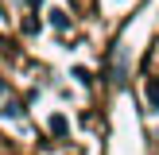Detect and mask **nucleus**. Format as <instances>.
<instances>
[{
	"mask_svg": "<svg viewBox=\"0 0 159 155\" xmlns=\"http://www.w3.org/2000/svg\"><path fill=\"white\" fill-rule=\"evenodd\" d=\"M148 97H152L155 105H159V82H152V85H148Z\"/></svg>",
	"mask_w": 159,
	"mask_h": 155,
	"instance_id": "obj_1",
	"label": "nucleus"
}]
</instances>
